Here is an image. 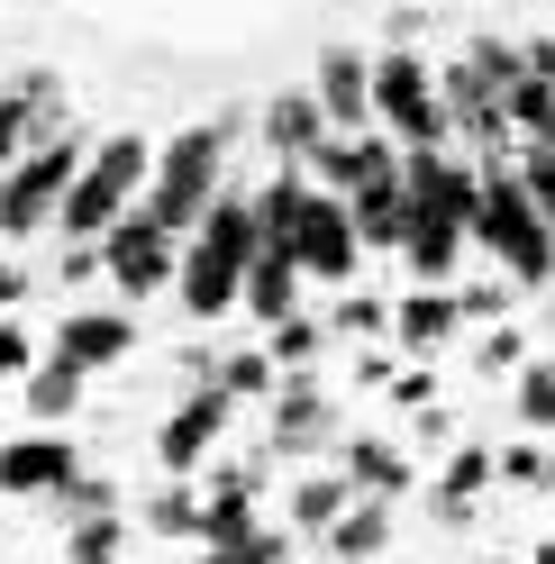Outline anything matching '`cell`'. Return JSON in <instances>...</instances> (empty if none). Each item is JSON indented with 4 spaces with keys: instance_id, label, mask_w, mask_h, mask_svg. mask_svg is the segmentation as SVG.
<instances>
[{
    "instance_id": "obj_1",
    "label": "cell",
    "mask_w": 555,
    "mask_h": 564,
    "mask_svg": "<svg viewBox=\"0 0 555 564\" xmlns=\"http://www.w3.org/2000/svg\"><path fill=\"white\" fill-rule=\"evenodd\" d=\"M401 192H410V237H401V256L410 273L428 282V292H446L465 264V237H474V200H482V164L465 155H401Z\"/></svg>"
},
{
    "instance_id": "obj_2",
    "label": "cell",
    "mask_w": 555,
    "mask_h": 564,
    "mask_svg": "<svg viewBox=\"0 0 555 564\" xmlns=\"http://www.w3.org/2000/svg\"><path fill=\"white\" fill-rule=\"evenodd\" d=\"M247 273H255V183H228L219 209L183 237V310L192 319L247 310Z\"/></svg>"
},
{
    "instance_id": "obj_3",
    "label": "cell",
    "mask_w": 555,
    "mask_h": 564,
    "mask_svg": "<svg viewBox=\"0 0 555 564\" xmlns=\"http://www.w3.org/2000/svg\"><path fill=\"white\" fill-rule=\"evenodd\" d=\"M228 137H237V119H192L183 137H164V147H155L146 219H155L164 237H192V228L219 209V192H228Z\"/></svg>"
},
{
    "instance_id": "obj_4",
    "label": "cell",
    "mask_w": 555,
    "mask_h": 564,
    "mask_svg": "<svg viewBox=\"0 0 555 564\" xmlns=\"http://www.w3.org/2000/svg\"><path fill=\"white\" fill-rule=\"evenodd\" d=\"M474 246L492 256L519 292H546L555 282V228L537 192L519 183V164H482V200H474Z\"/></svg>"
},
{
    "instance_id": "obj_5",
    "label": "cell",
    "mask_w": 555,
    "mask_h": 564,
    "mask_svg": "<svg viewBox=\"0 0 555 564\" xmlns=\"http://www.w3.org/2000/svg\"><path fill=\"white\" fill-rule=\"evenodd\" d=\"M146 183H155V147L137 128H110L91 147V164H83V183H74V200H64V246H100L128 209H146Z\"/></svg>"
},
{
    "instance_id": "obj_6",
    "label": "cell",
    "mask_w": 555,
    "mask_h": 564,
    "mask_svg": "<svg viewBox=\"0 0 555 564\" xmlns=\"http://www.w3.org/2000/svg\"><path fill=\"white\" fill-rule=\"evenodd\" d=\"M373 128H383L401 155H437V147H456L446 91H437V74H428L410 46H383V55H373Z\"/></svg>"
},
{
    "instance_id": "obj_7",
    "label": "cell",
    "mask_w": 555,
    "mask_h": 564,
    "mask_svg": "<svg viewBox=\"0 0 555 564\" xmlns=\"http://www.w3.org/2000/svg\"><path fill=\"white\" fill-rule=\"evenodd\" d=\"M83 164H91V147H83V128H55L37 155H28L10 183H0V237H37L46 219H64V200H74V183H83Z\"/></svg>"
},
{
    "instance_id": "obj_8",
    "label": "cell",
    "mask_w": 555,
    "mask_h": 564,
    "mask_svg": "<svg viewBox=\"0 0 555 564\" xmlns=\"http://www.w3.org/2000/svg\"><path fill=\"white\" fill-rule=\"evenodd\" d=\"M100 256H110L119 301H146V292H164V282H183V237H164L146 209H128V219L100 237Z\"/></svg>"
},
{
    "instance_id": "obj_9",
    "label": "cell",
    "mask_w": 555,
    "mask_h": 564,
    "mask_svg": "<svg viewBox=\"0 0 555 564\" xmlns=\"http://www.w3.org/2000/svg\"><path fill=\"white\" fill-rule=\"evenodd\" d=\"M301 273L328 282V292H346V282L364 273V237H356V219H346V200L319 192V183H309V200H301Z\"/></svg>"
},
{
    "instance_id": "obj_10",
    "label": "cell",
    "mask_w": 555,
    "mask_h": 564,
    "mask_svg": "<svg viewBox=\"0 0 555 564\" xmlns=\"http://www.w3.org/2000/svg\"><path fill=\"white\" fill-rule=\"evenodd\" d=\"M228 419H237V401L219 392V382H200V392H192V401H183V410H173L164 429H155V465H164L173 482H183V474L200 465V455H210V446L228 437Z\"/></svg>"
},
{
    "instance_id": "obj_11",
    "label": "cell",
    "mask_w": 555,
    "mask_h": 564,
    "mask_svg": "<svg viewBox=\"0 0 555 564\" xmlns=\"http://www.w3.org/2000/svg\"><path fill=\"white\" fill-rule=\"evenodd\" d=\"M74 474H83V455L64 446L55 429H28V437L0 446V491H10V501H55Z\"/></svg>"
},
{
    "instance_id": "obj_12",
    "label": "cell",
    "mask_w": 555,
    "mask_h": 564,
    "mask_svg": "<svg viewBox=\"0 0 555 564\" xmlns=\"http://www.w3.org/2000/svg\"><path fill=\"white\" fill-rule=\"evenodd\" d=\"M55 128H64V119H55V83H46V74H19L10 91H0V183H10V173L37 155Z\"/></svg>"
},
{
    "instance_id": "obj_13",
    "label": "cell",
    "mask_w": 555,
    "mask_h": 564,
    "mask_svg": "<svg viewBox=\"0 0 555 564\" xmlns=\"http://www.w3.org/2000/svg\"><path fill=\"white\" fill-rule=\"evenodd\" d=\"M309 100L328 110L337 137H364V128H373V64H364L356 46H328L319 74H309Z\"/></svg>"
},
{
    "instance_id": "obj_14",
    "label": "cell",
    "mask_w": 555,
    "mask_h": 564,
    "mask_svg": "<svg viewBox=\"0 0 555 564\" xmlns=\"http://www.w3.org/2000/svg\"><path fill=\"white\" fill-rule=\"evenodd\" d=\"M328 429H337V410H328V392L319 382H283L273 392V419H264V455H319L328 446Z\"/></svg>"
},
{
    "instance_id": "obj_15",
    "label": "cell",
    "mask_w": 555,
    "mask_h": 564,
    "mask_svg": "<svg viewBox=\"0 0 555 564\" xmlns=\"http://www.w3.org/2000/svg\"><path fill=\"white\" fill-rule=\"evenodd\" d=\"M255 128H264V147L283 155L292 173H309V164H319V147L337 137V128H328V110H319L309 91H283V100H264V119H255Z\"/></svg>"
},
{
    "instance_id": "obj_16",
    "label": "cell",
    "mask_w": 555,
    "mask_h": 564,
    "mask_svg": "<svg viewBox=\"0 0 555 564\" xmlns=\"http://www.w3.org/2000/svg\"><path fill=\"white\" fill-rule=\"evenodd\" d=\"M128 346H137V319H128V310H74V319L55 328V356H64V365H83V373L119 365Z\"/></svg>"
},
{
    "instance_id": "obj_17",
    "label": "cell",
    "mask_w": 555,
    "mask_h": 564,
    "mask_svg": "<svg viewBox=\"0 0 555 564\" xmlns=\"http://www.w3.org/2000/svg\"><path fill=\"white\" fill-rule=\"evenodd\" d=\"M346 219H356L364 256H401V237H410V192H401V173H383V183H364L356 200H346Z\"/></svg>"
},
{
    "instance_id": "obj_18",
    "label": "cell",
    "mask_w": 555,
    "mask_h": 564,
    "mask_svg": "<svg viewBox=\"0 0 555 564\" xmlns=\"http://www.w3.org/2000/svg\"><path fill=\"white\" fill-rule=\"evenodd\" d=\"M456 328H465V301L456 292H428V282H420V292H401V310H392V337L410 346V356H437Z\"/></svg>"
},
{
    "instance_id": "obj_19",
    "label": "cell",
    "mask_w": 555,
    "mask_h": 564,
    "mask_svg": "<svg viewBox=\"0 0 555 564\" xmlns=\"http://www.w3.org/2000/svg\"><path fill=\"white\" fill-rule=\"evenodd\" d=\"M264 474V455H255V465H219L210 474V491H200V538H237V528H255V482Z\"/></svg>"
},
{
    "instance_id": "obj_20",
    "label": "cell",
    "mask_w": 555,
    "mask_h": 564,
    "mask_svg": "<svg viewBox=\"0 0 555 564\" xmlns=\"http://www.w3.org/2000/svg\"><path fill=\"white\" fill-rule=\"evenodd\" d=\"M346 510H356V482H346V474H309L292 491V538H328Z\"/></svg>"
},
{
    "instance_id": "obj_21",
    "label": "cell",
    "mask_w": 555,
    "mask_h": 564,
    "mask_svg": "<svg viewBox=\"0 0 555 564\" xmlns=\"http://www.w3.org/2000/svg\"><path fill=\"white\" fill-rule=\"evenodd\" d=\"M346 482H364L373 501H401V491H410V455L383 446V437H356V446H346Z\"/></svg>"
},
{
    "instance_id": "obj_22",
    "label": "cell",
    "mask_w": 555,
    "mask_h": 564,
    "mask_svg": "<svg viewBox=\"0 0 555 564\" xmlns=\"http://www.w3.org/2000/svg\"><path fill=\"white\" fill-rule=\"evenodd\" d=\"M74 401H83V365L46 356L37 373H28V419H37V429H55V419H74Z\"/></svg>"
},
{
    "instance_id": "obj_23",
    "label": "cell",
    "mask_w": 555,
    "mask_h": 564,
    "mask_svg": "<svg viewBox=\"0 0 555 564\" xmlns=\"http://www.w3.org/2000/svg\"><path fill=\"white\" fill-rule=\"evenodd\" d=\"M501 474V455L492 446H456V465H446V482H437V510L446 519H465L474 501H482V482H492Z\"/></svg>"
},
{
    "instance_id": "obj_24",
    "label": "cell",
    "mask_w": 555,
    "mask_h": 564,
    "mask_svg": "<svg viewBox=\"0 0 555 564\" xmlns=\"http://www.w3.org/2000/svg\"><path fill=\"white\" fill-rule=\"evenodd\" d=\"M292 555V528H237V538H210V555L192 564H283Z\"/></svg>"
},
{
    "instance_id": "obj_25",
    "label": "cell",
    "mask_w": 555,
    "mask_h": 564,
    "mask_svg": "<svg viewBox=\"0 0 555 564\" xmlns=\"http://www.w3.org/2000/svg\"><path fill=\"white\" fill-rule=\"evenodd\" d=\"M273 373H283V365H273L264 346H237V356L219 365V392L228 401H273Z\"/></svg>"
},
{
    "instance_id": "obj_26",
    "label": "cell",
    "mask_w": 555,
    "mask_h": 564,
    "mask_svg": "<svg viewBox=\"0 0 555 564\" xmlns=\"http://www.w3.org/2000/svg\"><path fill=\"white\" fill-rule=\"evenodd\" d=\"M373 546H383V501H364V510H346V519L328 528V555H337V564H364Z\"/></svg>"
},
{
    "instance_id": "obj_27",
    "label": "cell",
    "mask_w": 555,
    "mask_h": 564,
    "mask_svg": "<svg viewBox=\"0 0 555 564\" xmlns=\"http://www.w3.org/2000/svg\"><path fill=\"white\" fill-rule=\"evenodd\" d=\"M319 346H328V328H319V319H301V310H292V319L273 328V346H264V356L283 365V373H309V365H319Z\"/></svg>"
},
{
    "instance_id": "obj_28",
    "label": "cell",
    "mask_w": 555,
    "mask_h": 564,
    "mask_svg": "<svg viewBox=\"0 0 555 564\" xmlns=\"http://www.w3.org/2000/svg\"><path fill=\"white\" fill-rule=\"evenodd\" d=\"M146 528H155V538H200V491L164 482L155 501H146Z\"/></svg>"
},
{
    "instance_id": "obj_29",
    "label": "cell",
    "mask_w": 555,
    "mask_h": 564,
    "mask_svg": "<svg viewBox=\"0 0 555 564\" xmlns=\"http://www.w3.org/2000/svg\"><path fill=\"white\" fill-rule=\"evenodd\" d=\"M55 510H64V519H74V528H83V519H119V491H110V482H100V474H74V482H64V491H55Z\"/></svg>"
},
{
    "instance_id": "obj_30",
    "label": "cell",
    "mask_w": 555,
    "mask_h": 564,
    "mask_svg": "<svg viewBox=\"0 0 555 564\" xmlns=\"http://www.w3.org/2000/svg\"><path fill=\"white\" fill-rule=\"evenodd\" d=\"M119 546H128V528H119V519H83V528H74V546H64V564H119Z\"/></svg>"
},
{
    "instance_id": "obj_31",
    "label": "cell",
    "mask_w": 555,
    "mask_h": 564,
    "mask_svg": "<svg viewBox=\"0 0 555 564\" xmlns=\"http://www.w3.org/2000/svg\"><path fill=\"white\" fill-rule=\"evenodd\" d=\"M373 328H392V310L364 301V292H346V301L328 310V337H373Z\"/></svg>"
},
{
    "instance_id": "obj_32",
    "label": "cell",
    "mask_w": 555,
    "mask_h": 564,
    "mask_svg": "<svg viewBox=\"0 0 555 564\" xmlns=\"http://www.w3.org/2000/svg\"><path fill=\"white\" fill-rule=\"evenodd\" d=\"M519 419H529V429H555V365L519 373Z\"/></svg>"
},
{
    "instance_id": "obj_33",
    "label": "cell",
    "mask_w": 555,
    "mask_h": 564,
    "mask_svg": "<svg viewBox=\"0 0 555 564\" xmlns=\"http://www.w3.org/2000/svg\"><path fill=\"white\" fill-rule=\"evenodd\" d=\"M519 183L537 192V209H546V228H555V155H546V147H519Z\"/></svg>"
},
{
    "instance_id": "obj_34",
    "label": "cell",
    "mask_w": 555,
    "mask_h": 564,
    "mask_svg": "<svg viewBox=\"0 0 555 564\" xmlns=\"http://www.w3.org/2000/svg\"><path fill=\"white\" fill-rule=\"evenodd\" d=\"M19 373H37V337L19 319H0V382H19Z\"/></svg>"
},
{
    "instance_id": "obj_35",
    "label": "cell",
    "mask_w": 555,
    "mask_h": 564,
    "mask_svg": "<svg viewBox=\"0 0 555 564\" xmlns=\"http://www.w3.org/2000/svg\"><path fill=\"white\" fill-rule=\"evenodd\" d=\"M474 365H482V373H529V346H519V328H492Z\"/></svg>"
},
{
    "instance_id": "obj_36",
    "label": "cell",
    "mask_w": 555,
    "mask_h": 564,
    "mask_svg": "<svg viewBox=\"0 0 555 564\" xmlns=\"http://www.w3.org/2000/svg\"><path fill=\"white\" fill-rule=\"evenodd\" d=\"M501 474H510V482H529V491H546V482H555V455H537V446H510V455H501Z\"/></svg>"
},
{
    "instance_id": "obj_37",
    "label": "cell",
    "mask_w": 555,
    "mask_h": 564,
    "mask_svg": "<svg viewBox=\"0 0 555 564\" xmlns=\"http://www.w3.org/2000/svg\"><path fill=\"white\" fill-rule=\"evenodd\" d=\"M100 273H110L100 246H64V264H55V282H74V292H83V282H100Z\"/></svg>"
},
{
    "instance_id": "obj_38",
    "label": "cell",
    "mask_w": 555,
    "mask_h": 564,
    "mask_svg": "<svg viewBox=\"0 0 555 564\" xmlns=\"http://www.w3.org/2000/svg\"><path fill=\"white\" fill-rule=\"evenodd\" d=\"M19 301H28V264H10V256H0V319H10Z\"/></svg>"
},
{
    "instance_id": "obj_39",
    "label": "cell",
    "mask_w": 555,
    "mask_h": 564,
    "mask_svg": "<svg viewBox=\"0 0 555 564\" xmlns=\"http://www.w3.org/2000/svg\"><path fill=\"white\" fill-rule=\"evenodd\" d=\"M529 564H555V546H537V555H529Z\"/></svg>"
},
{
    "instance_id": "obj_40",
    "label": "cell",
    "mask_w": 555,
    "mask_h": 564,
    "mask_svg": "<svg viewBox=\"0 0 555 564\" xmlns=\"http://www.w3.org/2000/svg\"><path fill=\"white\" fill-rule=\"evenodd\" d=\"M537 147H546V155H555V128H546V137H537Z\"/></svg>"
},
{
    "instance_id": "obj_41",
    "label": "cell",
    "mask_w": 555,
    "mask_h": 564,
    "mask_svg": "<svg viewBox=\"0 0 555 564\" xmlns=\"http://www.w3.org/2000/svg\"><path fill=\"white\" fill-rule=\"evenodd\" d=\"M482 564H501V555H482Z\"/></svg>"
}]
</instances>
